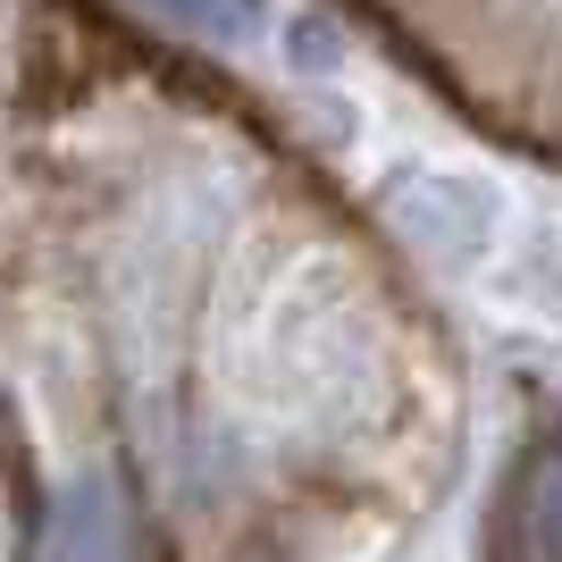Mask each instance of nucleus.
Here are the masks:
<instances>
[{
  "label": "nucleus",
  "instance_id": "2",
  "mask_svg": "<svg viewBox=\"0 0 562 562\" xmlns=\"http://www.w3.org/2000/svg\"><path fill=\"white\" fill-rule=\"evenodd\" d=\"M520 554L562 562V462H538V479L520 495Z\"/></svg>",
  "mask_w": 562,
  "mask_h": 562
},
{
  "label": "nucleus",
  "instance_id": "1",
  "mask_svg": "<svg viewBox=\"0 0 562 562\" xmlns=\"http://www.w3.org/2000/svg\"><path fill=\"white\" fill-rule=\"evenodd\" d=\"M285 160L110 0H0V554L252 562L311 462L336 294Z\"/></svg>",
  "mask_w": 562,
  "mask_h": 562
}]
</instances>
